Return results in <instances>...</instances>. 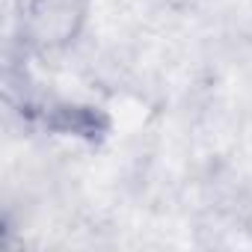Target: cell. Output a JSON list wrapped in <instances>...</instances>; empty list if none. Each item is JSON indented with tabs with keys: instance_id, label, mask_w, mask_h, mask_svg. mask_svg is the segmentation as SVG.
<instances>
[{
	"instance_id": "cell-1",
	"label": "cell",
	"mask_w": 252,
	"mask_h": 252,
	"mask_svg": "<svg viewBox=\"0 0 252 252\" xmlns=\"http://www.w3.org/2000/svg\"><path fill=\"white\" fill-rule=\"evenodd\" d=\"M92 0H21V39L36 54H63L89 27Z\"/></svg>"
}]
</instances>
